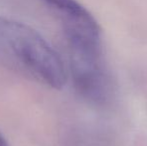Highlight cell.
I'll return each mask as SVG.
<instances>
[{
    "mask_svg": "<svg viewBox=\"0 0 147 146\" xmlns=\"http://www.w3.org/2000/svg\"><path fill=\"white\" fill-rule=\"evenodd\" d=\"M0 65L53 89H62L67 70L40 33L21 22L0 17Z\"/></svg>",
    "mask_w": 147,
    "mask_h": 146,
    "instance_id": "obj_1",
    "label": "cell"
},
{
    "mask_svg": "<svg viewBox=\"0 0 147 146\" xmlns=\"http://www.w3.org/2000/svg\"><path fill=\"white\" fill-rule=\"evenodd\" d=\"M43 1L58 20L68 55H104L100 26L81 3L77 0Z\"/></svg>",
    "mask_w": 147,
    "mask_h": 146,
    "instance_id": "obj_2",
    "label": "cell"
},
{
    "mask_svg": "<svg viewBox=\"0 0 147 146\" xmlns=\"http://www.w3.org/2000/svg\"><path fill=\"white\" fill-rule=\"evenodd\" d=\"M0 146H9L7 140L3 137V135L0 133Z\"/></svg>",
    "mask_w": 147,
    "mask_h": 146,
    "instance_id": "obj_3",
    "label": "cell"
}]
</instances>
